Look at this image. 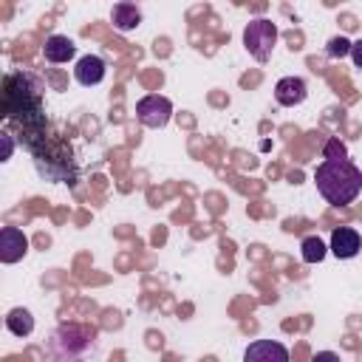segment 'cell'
Listing matches in <instances>:
<instances>
[{
    "label": "cell",
    "instance_id": "cell-6",
    "mask_svg": "<svg viewBox=\"0 0 362 362\" xmlns=\"http://www.w3.org/2000/svg\"><path fill=\"white\" fill-rule=\"evenodd\" d=\"M243 362H288V351L277 339H257L246 348Z\"/></svg>",
    "mask_w": 362,
    "mask_h": 362
},
{
    "label": "cell",
    "instance_id": "cell-7",
    "mask_svg": "<svg viewBox=\"0 0 362 362\" xmlns=\"http://www.w3.org/2000/svg\"><path fill=\"white\" fill-rule=\"evenodd\" d=\"M105 71H107V65H105V59H102V57H96V54H85V57H79V59H76L74 76H76V82H79V85L93 88V85H99V82L105 79Z\"/></svg>",
    "mask_w": 362,
    "mask_h": 362
},
{
    "label": "cell",
    "instance_id": "cell-2",
    "mask_svg": "<svg viewBox=\"0 0 362 362\" xmlns=\"http://www.w3.org/2000/svg\"><path fill=\"white\" fill-rule=\"evenodd\" d=\"M79 348L96 354V331L85 325H62L54 334V342H51L54 362H74V359L85 362V356H79Z\"/></svg>",
    "mask_w": 362,
    "mask_h": 362
},
{
    "label": "cell",
    "instance_id": "cell-10",
    "mask_svg": "<svg viewBox=\"0 0 362 362\" xmlns=\"http://www.w3.org/2000/svg\"><path fill=\"white\" fill-rule=\"evenodd\" d=\"M74 54H76L74 40H71V37H62V34H51V37L45 40V45H42V57H45L48 62H54V65L68 62Z\"/></svg>",
    "mask_w": 362,
    "mask_h": 362
},
{
    "label": "cell",
    "instance_id": "cell-12",
    "mask_svg": "<svg viewBox=\"0 0 362 362\" xmlns=\"http://www.w3.org/2000/svg\"><path fill=\"white\" fill-rule=\"evenodd\" d=\"M6 328L14 334V337H28L34 331V317L28 308H11L8 317H6Z\"/></svg>",
    "mask_w": 362,
    "mask_h": 362
},
{
    "label": "cell",
    "instance_id": "cell-14",
    "mask_svg": "<svg viewBox=\"0 0 362 362\" xmlns=\"http://www.w3.org/2000/svg\"><path fill=\"white\" fill-rule=\"evenodd\" d=\"M351 40L348 37H331L328 40V45H325V54L331 57V59H342V57H348L351 54Z\"/></svg>",
    "mask_w": 362,
    "mask_h": 362
},
{
    "label": "cell",
    "instance_id": "cell-3",
    "mask_svg": "<svg viewBox=\"0 0 362 362\" xmlns=\"http://www.w3.org/2000/svg\"><path fill=\"white\" fill-rule=\"evenodd\" d=\"M274 42H277V25L272 20L260 17V20H252L243 28V45L257 62H269V57L274 51Z\"/></svg>",
    "mask_w": 362,
    "mask_h": 362
},
{
    "label": "cell",
    "instance_id": "cell-13",
    "mask_svg": "<svg viewBox=\"0 0 362 362\" xmlns=\"http://www.w3.org/2000/svg\"><path fill=\"white\" fill-rule=\"evenodd\" d=\"M325 252H328V246H325L317 235H308V238H303V243H300V255H303L305 263H320V260L325 257Z\"/></svg>",
    "mask_w": 362,
    "mask_h": 362
},
{
    "label": "cell",
    "instance_id": "cell-4",
    "mask_svg": "<svg viewBox=\"0 0 362 362\" xmlns=\"http://www.w3.org/2000/svg\"><path fill=\"white\" fill-rule=\"evenodd\" d=\"M136 116L144 127H164L173 116V102L161 93H150L144 99H139L136 105Z\"/></svg>",
    "mask_w": 362,
    "mask_h": 362
},
{
    "label": "cell",
    "instance_id": "cell-16",
    "mask_svg": "<svg viewBox=\"0 0 362 362\" xmlns=\"http://www.w3.org/2000/svg\"><path fill=\"white\" fill-rule=\"evenodd\" d=\"M0 139H3V161H8V158H11V153H14V141H11V136H8V133H0Z\"/></svg>",
    "mask_w": 362,
    "mask_h": 362
},
{
    "label": "cell",
    "instance_id": "cell-17",
    "mask_svg": "<svg viewBox=\"0 0 362 362\" xmlns=\"http://www.w3.org/2000/svg\"><path fill=\"white\" fill-rule=\"evenodd\" d=\"M311 362H339V354H334V351H320V354L311 356Z\"/></svg>",
    "mask_w": 362,
    "mask_h": 362
},
{
    "label": "cell",
    "instance_id": "cell-8",
    "mask_svg": "<svg viewBox=\"0 0 362 362\" xmlns=\"http://www.w3.org/2000/svg\"><path fill=\"white\" fill-rule=\"evenodd\" d=\"M328 249H331L337 257L348 260V257H356V255H359L362 238H359V232L351 229V226H337V229L331 232V246H328Z\"/></svg>",
    "mask_w": 362,
    "mask_h": 362
},
{
    "label": "cell",
    "instance_id": "cell-15",
    "mask_svg": "<svg viewBox=\"0 0 362 362\" xmlns=\"http://www.w3.org/2000/svg\"><path fill=\"white\" fill-rule=\"evenodd\" d=\"M322 156H325V161H337V158H348V150H345V144L339 139H328Z\"/></svg>",
    "mask_w": 362,
    "mask_h": 362
},
{
    "label": "cell",
    "instance_id": "cell-9",
    "mask_svg": "<svg viewBox=\"0 0 362 362\" xmlns=\"http://www.w3.org/2000/svg\"><path fill=\"white\" fill-rule=\"evenodd\" d=\"M305 96H308V88H305V82L300 76H283L274 85V99L283 107H294V105L305 102Z\"/></svg>",
    "mask_w": 362,
    "mask_h": 362
},
{
    "label": "cell",
    "instance_id": "cell-11",
    "mask_svg": "<svg viewBox=\"0 0 362 362\" xmlns=\"http://www.w3.org/2000/svg\"><path fill=\"white\" fill-rule=\"evenodd\" d=\"M110 20L119 31H133L141 23V8L133 6V3H116L113 11H110Z\"/></svg>",
    "mask_w": 362,
    "mask_h": 362
},
{
    "label": "cell",
    "instance_id": "cell-1",
    "mask_svg": "<svg viewBox=\"0 0 362 362\" xmlns=\"http://www.w3.org/2000/svg\"><path fill=\"white\" fill-rule=\"evenodd\" d=\"M314 181H317L320 195L334 206H345L356 201L362 192V170L348 158L322 161L314 173Z\"/></svg>",
    "mask_w": 362,
    "mask_h": 362
},
{
    "label": "cell",
    "instance_id": "cell-18",
    "mask_svg": "<svg viewBox=\"0 0 362 362\" xmlns=\"http://www.w3.org/2000/svg\"><path fill=\"white\" fill-rule=\"evenodd\" d=\"M351 59H354V65H356V68H362V40L351 45Z\"/></svg>",
    "mask_w": 362,
    "mask_h": 362
},
{
    "label": "cell",
    "instance_id": "cell-5",
    "mask_svg": "<svg viewBox=\"0 0 362 362\" xmlns=\"http://www.w3.org/2000/svg\"><path fill=\"white\" fill-rule=\"evenodd\" d=\"M28 252V238L17 226H3L0 229V260L3 263H17Z\"/></svg>",
    "mask_w": 362,
    "mask_h": 362
}]
</instances>
